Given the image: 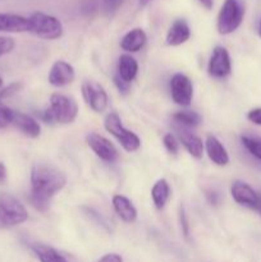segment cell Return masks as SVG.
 <instances>
[{"instance_id":"1","label":"cell","mask_w":261,"mask_h":262,"mask_svg":"<svg viewBox=\"0 0 261 262\" xmlns=\"http://www.w3.org/2000/svg\"><path fill=\"white\" fill-rule=\"evenodd\" d=\"M67 177L63 171L49 163H36L31 170L30 201L38 211L49 209L50 200L64 188Z\"/></svg>"},{"instance_id":"34","label":"cell","mask_w":261,"mask_h":262,"mask_svg":"<svg viewBox=\"0 0 261 262\" xmlns=\"http://www.w3.org/2000/svg\"><path fill=\"white\" fill-rule=\"evenodd\" d=\"M8 178V170L4 163H0V184H4Z\"/></svg>"},{"instance_id":"15","label":"cell","mask_w":261,"mask_h":262,"mask_svg":"<svg viewBox=\"0 0 261 262\" xmlns=\"http://www.w3.org/2000/svg\"><path fill=\"white\" fill-rule=\"evenodd\" d=\"M205 151L215 165L225 166L229 163V155L227 150L215 136H207L205 141Z\"/></svg>"},{"instance_id":"35","label":"cell","mask_w":261,"mask_h":262,"mask_svg":"<svg viewBox=\"0 0 261 262\" xmlns=\"http://www.w3.org/2000/svg\"><path fill=\"white\" fill-rule=\"evenodd\" d=\"M199 2L201 3V4L204 5L206 9H211L212 4H214V2H212V0H199Z\"/></svg>"},{"instance_id":"13","label":"cell","mask_w":261,"mask_h":262,"mask_svg":"<svg viewBox=\"0 0 261 262\" xmlns=\"http://www.w3.org/2000/svg\"><path fill=\"white\" fill-rule=\"evenodd\" d=\"M12 125L28 138H37L41 133V127L36 119L20 112L13 113Z\"/></svg>"},{"instance_id":"32","label":"cell","mask_w":261,"mask_h":262,"mask_svg":"<svg viewBox=\"0 0 261 262\" xmlns=\"http://www.w3.org/2000/svg\"><path fill=\"white\" fill-rule=\"evenodd\" d=\"M97 262H123V258L118 253H106L101 258H99Z\"/></svg>"},{"instance_id":"8","label":"cell","mask_w":261,"mask_h":262,"mask_svg":"<svg viewBox=\"0 0 261 262\" xmlns=\"http://www.w3.org/2000/svg\"><path fill=\"white\" fill-rule=\"evenodd\" d=\"M87 145L90 146L95 155L105 163H115L119 159V152L112 141L105 138L99 133H89L86 137Z\"/></svg>"},{"instance_id":"37","label":"cell","mask_w":261,"mask_h":262,"mask_svg":"<svg viewBox=\"0 0 261 262\" xmlns=\"http://www.w3.org/2000/svg\"><path fill=\"white\" fill-rule=\"evenodd\" d=\"M150 2H151V0H140V4L141 5H146L147 3H150Z\"/></svg>"},{"instance_id":"31","label":"cell","mask_w":261,"mask_h":262,"mask_svg":"<svg viewBox=\"0 0 261 262\" xmlns=\"http://www.w3.org/2000/svg\"><path fill=\"white\" fill-rule=\"evenodd\" d=\"M114 83H115V86H117V89L119 90V92H122L123 95L128 94V91H129V84L130 83H127L125 81H123V79L120 78L118 74L114 77Z\"/></svg>"},{"instance_id":"9","label":"cell","mask_w":261,"mask_h":262,"mask_svg":"<svg viewBox=\"0 0 261 262\" xmlns=\"http://www.w3.org/2000/svg\"><path fill=\"white\" fill-rule=\"evenodd\" d=\"M82 95L86 104L95 113H102L107 107V94L104 87L95 81H86L82 84Z\"/></svg>"},{"instance_id":"2","label":"cell","mask_w":261,"mask_h":262,"mask_svg":"<svg viewBox=\"0 0 261 262\" xmlns=\"http://www.w3.org/2000/svg\"><path fill=\"white\" fill-rule=\"evenodd\" d=\"M78 115V104L71 96L63 94H53L50 96V106L42 113V119L46 123L69 124L76 120Z\"/></svg>"},{"instance_id":"7","label":"cell","mask_w":261,"mask_h":262,"mask_svg":"<svg viewBox=\"0 0 261 262\" xmlns=\"http://www.w3.org/2000/svg\"><path fill=\"white\" fill-rule=\"evenodd\" d=\"M169 89L173 101L179 106H189L193 99V84L183 73H176L170 78Z\"/></svg>"},{"instance_id":"28","label":"cell","mask_w":261,"mask_h":262,"mask_svg":"<svg viewBox=\"0 0 261 262\" xmlns=\"http://www.w3.org/2000/svg\"><path fill=\"white\" fill-rule=\"evenodd\" d=\"M124 0H102V7L106 14L112 15L123 5Z\"/></svg>"},{"instance_id":"36","label":"cell","mask_w":261,"mask_h":262,"mask_svg":"<svg viewBox=\"0 0 261 262\" xmlns=\"http://www.w3.org/2000/svg\"><path fill=\"white\" fill-rule=\"evenodd\" d=\"M255 211L257 212V214L260 215V217H261V191L258 192V201H257V206H256Z\"/></svg>"},{"instance_id":"14","label":"cell","mask_w":261,"mask_h":262,"mask_svg":"<svg viewBox=\"0 0 261 262\" xmlns=\"http://www.w3.org/2000/svg\"><path fill=\"white\" fill-rule=\"evenodd\" d=\"M28 18L13 13H0V32H28Z\"/></svg>"},{"instance_id":"3","label":"cell","mask_w":261,"mask_h":262,"mask_svg":"<svg viewBox=\"0 0 261 262\" xmlns=\"http://www.w3.org/2000/svg\"><path fill=\"white\" fill-rule=\"evenodd\" d=\"M28 212L19 200L9 193H0V229H9L27 222Z\"/></svg>"},{"instance_id":"18","label":"cell","mask_w":261,"mask_h":262,"mask_svg":"<svg viewBox=\"0 0 261 262\" xmlns=\"http://www.w3.org/2000/svg\"><path fill=\"white\" fill-rule=\"evenodd\" d=\"M147 36L142 28H133L120 40V48L127 53H137L145 46Z\"/></svg>"},{"instance_id":"30","label":"cell","mask_w":261,"mask_h":262,"mask_svg":"<svg viewBox=\"0 0 261 262\" xmlns=\"http://www.w3.org/2000/svg\"><path fill=\"white\" fill-rule=\"evenodd\" d=\"M247 119L256 125H261V107L250 110L247 113Z\"/></svg>"},{"instance_id":"22","label":"cell","mask_w":261,"mask_h":262,"mask_svg":"<svg viewBox=\"0 0 261 262\" xmlns=\"http://www.w3.org/2000/svg\"><path fill=\"white\" fill-rule=\"evenodd\" d=\"M32 251L36 253L41 262H67L66 258L50 246L35 243L32 245Z\"/></svg>"},{"instance_id":"23","label":"cell","mask_w":261,"mask_h":262,"mask_svg":"<svg viewBox=\"0 0 261 262\" xmlns=\"http://www.w3.org/2000/svg\"><path fill=\"white\" fill-rule=\"evenodd\" d=\"M174 122L184 128H194L201 124L202 118L199 113L192 112V110H182L173 115Z\"/></svg>"},{"instance_id":"4","label":"cell","mask_w":261,"mask_h":262,"mask_svg":"<svg viewBox=\"0 0 261 262\" xmlns=\"http://www.w3.org/2000/svg\"><path fill=\"white\" fill-rule=\"evenodd\" d=\"M28 32L44 40H56L63 35V25L56 17L44 12H35L28 17Z\"/></svg>"},{"instance_id":"25","label":"cell","mask_w":261,"mask_h":262,"mask_svg":"<svg viewBox=\"0 0 261 262\" xmlns=\"http://www.w3.org/2000/svg\"><path fill=\"white\" fill-rule=\"evenodd\" d=\"M13 113H14V110L9 109L7 105L0 102V129H4L8 125H12Z\"/></svg>"},{"instance_id":"38","label":"cell","mask_w":261,"mask_h":262,"mask_svg":"<svg viewBox=\"0 0 261 262\" xmlns=\"http://www.w3.org/2000/svg\"><path fill=\"white\" fill-rule=\"evenodd\" d=\"M257 33H258V36H260V38H261V19H260V23H258V28H257Z\"/></svg>"},{"instance_id":"24","label":"cell","mask_w":261,"mask_h":262,"mask_svg":"<svg viewBox=\"0 0 261 262\" xmlns=\"http://www.w3.org/2000/svg\"><path fill=\"white\" fill-rule=\"evenodd\" d=\"M242 145L245 146L246 150L256 158L257 160L261 161V138L253 137V136H242L241 137Z\"/></svg>"},{"instance_id":"11","label":"cell","mask_w":261,"mask_h":262,"mask_svg":"<svg viewBox=\"0 0 261 262\" xmlns=\"http://www.w3.org/2000/svg\"><path fill=\"white\" fill-rule=\"evenodd\" d=\"M233 200L241 206H245L247 209L255 210L258 201V192L255 191L248 183L242 181H235L230 188Z\"/></svg>"},{"instance_id":"29","label":"cell","mask_w":261,"mask_h":262,"mask_svg":"<svg viewBox=\"0 0 261 262\" xmlns=\"http://www.w3.org/2000/svg\"><path fill=\"white\" fill-rule=\"evenodd\" d=\"M19 89H20V83H12L8 87H5V89L0 90V102H3V100L12 96V95H14L15 92L19 91Z\"/></svg>"},{"instance_id":"6","label":"cell","mask_w":261,"mask_h":262,"mask_svg":"<svg viewBox=\"0 0 261 262\" xmlns=\"http://www.w3.org/2000/svg\"><path fill=\"white\" fill-rule=\"evenodd\" d=\"M104 127L110 135H113L119 141V143L125 151L135 152L140 148L141 140L138 138V136L128 130L127 128H124V125L122 124V120H120V117L117 113H109L106 115L104 120Z\"/></svg>"},{"instance_id":"17","label":"cell","mask_w":261,"mask_h":262,"mask_svg":"<svg viewBox=\"0 0 261 262\" xmlns=\"http://www.w3.org/2000/svg\"><path fill=\"white\" fill-rule=\"evenodd\" d=\"M179 142L184 146L189 155L194 159H201L204 156L205 142L193 133L186 129H178Z\"/></svg>"},{"instance_id":"16","label":"cell","mask_w":261,"mask_h":262,"mask_svg":"<svg viewBox=\"0 0 261 262\" xmlns=\"http://www.w3.org/2000/svg\"><path fill=\"white\" fill-rule=\"evenodd\" d=\"M189 37H191V30H189L188 23L179 18V19L174 20L169 27L165 41L169 46H179L187 42Z\"/></svg>"},{"instance_id":"21","label":"cell","mask_w":261,"mask_h":262,"mask_svg":"<svg viewBox=\"0 0 261 262\" xmlns=\"http://www.w3.org/2000/svg\"><path fill=\"white\" fill-rule=\"evenodd\" d=\"M169 197H170V187L166 179L161 178L156 182L151 188V199H153L154 205L158 210H163L165 207L166 202H168Z\"/></svg>"},{"instance_id":"26","label":"cell","mask_w":261,"mask_h":262,"mask_svg":"<svg viewBox=\"0 0 261 262\" xmlns=\"http://www.w3.org/2000/svg\"><path fill=\"white\" fill-rule=\"evenodd\" d=\"M163 143H164V147L168 150V152L173 154L176 155L179 150V141L177 140V137L171 133H166L165 136L163 137Z\"/></svg>"},{"instance_id":"19","label":"cell","mask_w":261,"mask_h":262,"mask_svg":"<svg viewBox=\"0 0 261 262\" xmlns=\"http://www.w3.org/2000/svg\"><path fill=\"white\" fill-rule=\"evenodd\" d=\"M113 207H114V211L117 212V215L123 222L133 223L137 219V210H136V207L133 206L130 200L122 196V194H115L113 197Z\"/></svg>"},{"instance_id":"10","label":"cell","mask_w":261,"mask_h":262,"mask_svg":"<svg viewBox=\"0 0 261 262\" xmlns=\"http://www.w3.org/2000/svg\"><path fill=\"white\" fill-rule=\"evenodd\" d=\"M232 72V61L229 53L223 46H216L212 50L211 58L207 64V73L214 78H225Z\"/></svg>"},{"instance_id":"12","label":"cell","mask_w":261,"mask_h":262,"mask_svg":"<svg viewBox=\"0 0 261 262\" xmlns=\"http://www.w3.org/2000/svg\"><path fill=\"white\" fill-rule=\"evenodd\" d=\"M74 68L64 60H56L49 72V83L54 87H64L74 81Z\"/></svg>"},{"instance_id":"20","label":"cell","mask_w":261,"mask_h":262,"mask_svg":"<svg viewBox=\"0 0 261 262\" xmlns=\"http://www.w3.org/2000/svg\"><path fill=\"white\" fill-rule=\"evenodd\" d=\"M138 73V63L132 55L129 54H123L120 55L119 61H118V76L125 81L127 83H130L136 78Z\"/></svg>"},{"instance_id":"5","label":"cell","mask_w":261,"mask_h":262,"mask_svg":"<svg viewBox=\"0 0 261 262\" xmlns=\"http://www.w3.org/2000/svg\"><path fill=\"white\" fill-rule=\"evenodd\" d=\"M243 17H245V8L240 0H224L217 14V32L220 35L233 33L242 25Z\"/></svg>"},{"instance_id":"33","label":"cell","mask_w":261,"mask_h":262,"mask_svg":"<svg viewBox=\"0 0 261 262\" xmlns=\"http://www.w3.org/2000/svg\"><path fill=\"white\" fill-rule=\"evenodd\" d=\"M181 223H182V225H183V233H184V237L188 238V234H189L188 222H187L186 214H184L183 210H181Z\"/></svg>"},{"instance_id":"39","label":"cell","mask_w":261,"mask_h":262,"mask_svg":"<svg viewBox=\"0 0 261 262\" xmlns=\"http://www.w3.org/2000/svg\"><path fill=\"white\" fill-rule=\"evenodd\" d=\"M2 87H3V78L0 77V90H2Z\"/></svg>"},{"instance_id":"27","label":"cell","mask_w":261,"mask_h":262,"mask_svg":"<svg viewBox=\"0 0 261 262\" xmlns=\"http://www.w3.org/2000/svg\"><path fill=\"white\" fill-rule=\"evenodd\" d=\"M15 48L14 38L8 37V36H0V56H4L7 54L12 53Z\"/></svg>"}]
</instances>
